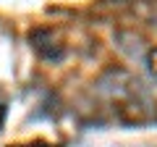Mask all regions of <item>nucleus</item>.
<instances>
[{
	"mask_svg": "<svg viewBox=\"0 0 157 147\" xmlns=\"http://www.w3.org/2000/svg\"><path fill=\"white\" fill-rule=\"evenodd\" d=\"M144 66H147V71L152 74L157 79V47H152L149 53H147V58H144Z\"/></svg>",
	"mask_w": 157,
	"mask_h": 147,
	"instance_id": "1",
	"label": "nucleus"
}]
</instances>
